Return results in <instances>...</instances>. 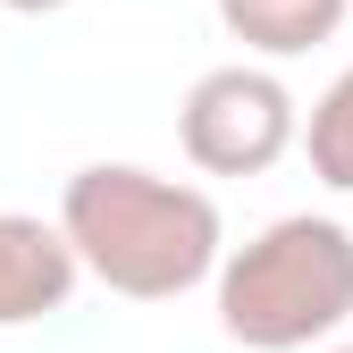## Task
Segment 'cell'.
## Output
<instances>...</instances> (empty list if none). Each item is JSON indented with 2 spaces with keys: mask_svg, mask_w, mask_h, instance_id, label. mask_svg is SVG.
<instances>
[{
  "mask_svg": "<svg viewBox=\"0 0 353 353\" xmlns=\"http://www.w3.org/2000/svg\"><path fill=\"white\" fill-rule=\"evenodd\" d=\"M76 252L59 236V219H34V210H0V328H34L68 312L76 294Z\"/></svg>",
  "mask_w": 353,
  "mask_h": 353,
  "instance_id": "obj_4",
  "label": "cell"
},
{
  "mask_svg": "<svg viewBox=\"0 0 353 353\" xmlns=\"http://www.w3.org/2000/svg\"><path fill=\"white\" fill-rule=\"evenodd\" d=\"M59 236L76 252L84 278H101L126 303H176L194 294L219 252H228V228H219V202L185 176H160L135 160H93L68 176L59 194Z\"/></svg>",
  "mask_w": 353,
  "mask_h": 353,
  "instance_id": "obj_1",
  "label": "cell"
},
{
  "mask_svg": "<svg viewBox=\"0 0 353 353\" xmlns=\"http://www.w3.org/2000/svg\"><path fill=\"white\" fill-rule=\"evenodd\" d=\"M294 135H303L294 93L270 68H244V59L194 76L185 110H176V143H185V160L202 176H261L294 152Z\"/></svg>",
  "mask_w": 353,
  "mask_h": 353,
  "instance_id": "obj_3",
  "label": "cell"
},
{
  "mask_svg": "<svg viewBox=\"0 0 353 353\" xmlns=\"http://www.w3.org/2000/svg\"><path fill=\"white\" fill-rule=\"evenodd\" d=\"M294 143L312 152V176H320L328 194H353V68L312 101V126H303Z\"/></svg>",
  "mask_w": 353,
  "mask_h": 353,
  "instance_id": "obj_6",
  "label": "cell"
},
{
  "mask_svg": "<svg viewBox=\"0 0 353 353\" xmlns=\"http://www.w3.org/2000/svg\"><path fill=\"white\" fill-rule=\"evenodd\" d=\"M328 353H353V345H328Z\"/></svg>",
  "mask_w": 353,
  "mask_h": 353,
  "instance_id": "obj_8",
  "label": "cell"
},
{
  "mask_svg": "<svg viewBox=\"0 0 353 353\" xmlns=\"http://www.w3.org/2000/svg\"><path fill=\"white\" fill-rule=\"evenodd\" d=\"M219 26L261 59H294L345 26V0H219Z\"/></svg>",
  "mask_w": 353,
  "mask_h": 353,
  "instance_id": "obj_5",
  "label": "cell"
},
{
  "mask_svg": "<svg viewBox=\"0 0 353 353\" xmlns=\"http://www.w3.org/2000/svg\"><path fill=\"white\" fill-rule=\"evenodd\" d=\"M0 9H17V17H51V9H68V0H0Z\"/></svg>",
  "mask_w": 353,
  "mask_h": 353,
  "instance_id": "obj_7",
  "label": "cell"
},
{
  "mask_svg": "<svg viewBox=\"0 0 353 353\" xmlns=\"http://www.w3.org/2000/svg\"><path fill=\"white\" fill-rule=\"evenodd\" d=\"M219 328L244 353H303L353 320V228L336 219H270L252 244L219 252Z\"/></svg>",
  "mask_w": 353,
  "mask_h": 353,
  "instance_id": "obj_2",
  "label": "cell"
}]
</instances>
